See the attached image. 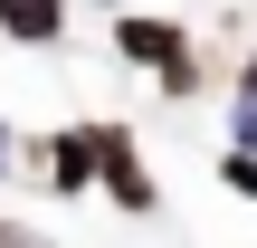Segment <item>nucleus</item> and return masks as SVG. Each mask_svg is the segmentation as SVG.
Returning a JSON list of instances; mask_svg holds the SVG:
<instances>
[{"mask_svg":"<svg viewBox=\"0 0 257 248\" xmlns=\"http://www.w3.org/2000/svg\"><path fill=\"white\" fill-rule=\"evenodd\" d=\"M114 48H124L134 67H153L172 96H191V86H200V57H191V38H181L172 19H143V10H134V19H114Z\"/></svg>","mask_w":257,"mask_h":248,"instance_id":"obj_1","label":"nucleus"},{"mask_svg":"<svg viewBox=\"0 0 257 248\" xmlns=\"http://www.w3.org/2000/svg\"><path fill=\"white\" fill-rule=\"evenodd\" d=\"M95 182H105V201H114V210H134V220H153V210H162V191H153V172H143V153H134V134H124V124H95Z\"/></svg>","mask_w":257,"mask_h":248,"instance_id":"obj_2","label":"nucleus"},{"mask_svg":"<svg viewBox=\"0 0 257 248\" xmlns=\"http://www.w3.org/2000/svg\"><path fill=\"white\" fill-rule=\"evenodd\" d=\"M48 191H95V124H67L57 143H48Z\"/></svg>","mask_w":257,"mask_h":248,"instance_id":"obj_3","label":"nucleus"},{"mask_svg":"<svg viewBox=\"0 0 257 248\" xmlns=\"http://www.w3.org/2000/svg\"><path fill=\"white\" fill-rule=\"evenodd\" d=\"M0 38H19V48H57V38H67V0H0Z\"/></svg>","mask_w":257,"mask_h":248,"instance_id":"obj_4","label":"nucleus"},{"mask_svg":"<svg viewBox=\"0 0 257 248\" xmlns=\"http://www.w3.org/2000/svg\"><path fill=\"white\" fill-rule=\"evenodd\" d=\"M219 182H229L238 201H257V153H248V143H229V162H219Z\"/></svg>","mask_w":257,"mask_h":248,"instance_id":"obj_5","label":"nucleus"},{"mask_svg":"<svg viewBox=\"0 0 257 248\" xmlns=\"http://www.w3.org/2000/svg\"><path fill=\"white\" fill-rule=\"evenodd\" d=\"M229 143H248V153H257V96H248V86H238V115H229Z\"/></svg>","mask_w":257,"mask_h":248,"instance_id":"obj_6","label":"nucleus"},{"mask_svg":"<svg viewBox=\"0 0 257 248\" xmlns=\"http://www.w3.org/2000/svg\"><path fill=\"white\" fill-rule=\"evenodd\" d=\"M238 86H248V96H257V48H248V67H238Z\"/></svg>","mask_w":257,"mask_h":248,"instance_id":"obj_7","label":"nucleus"},{"mask_svg":"<svg viewBox=\"0 0 257 248\" xmlns=\"http://www.w3.org/2000/svg\"><path fill=\"white\" fill-rule=\"evenodd\" d=\"M0 172H10V134H0Z\"/></svg>","mask_w":257,"mask_h":248,"instance_id":"obj_8","label":"nucleus"}]
</instances>
